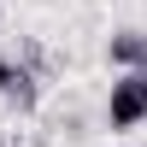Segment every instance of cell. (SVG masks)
<instances>
[{
  "label": "cell",
  "instance_id": "cell-1",
  "mask_svg": "<svg viewBox=\"0 0 147 147\" xmlns=\"http://www.w3.org/2000/svg\"><path fill=\"white\" fill-rule=\"evenodd\" d=\"M106 124H112V129H136V124H147V71H118V77H112Z\"/></svg>",
  "mask_w": 147,
  "mask_h": 147
},
{
  "label": "cell",
  "instance_id": "cell-2",
  "mask_svg": "<svg viewBox=\"0 0 147 147\" xmlns=\"http://www.w3.org/2000/svg\"><path fill=\"white\" fill-rule=\"evenodd\" d=\"M106 59H112V71H147V30H118Z\"/></svg>",
  "mask_w": 147,
  "mask_h": 147
},
{
  "label": "cell",
  "instance_id": "cell-3",
  "mask_svg": "<svg viewBox=\"0 0 147 147\" xmlns=\"http://www.w3.org/2000/svg\"><path fill=\"white\" fill-rule=\"evenodd\" d=\"M18 71H24V65H12V59H0V94H6L12 82H18Z\"/></svg>",
  "mask_w": 147,
  "mask_h": 147
}]
</instances>
